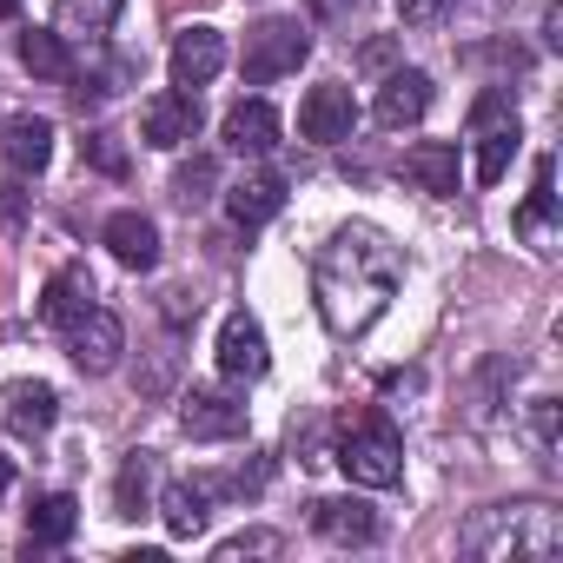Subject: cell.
<instances>
[{
  "instance_id": "1",
  "label": "cell",
  "mask_w": 563,
  "mask_h": 563,
  "mask_svg": "<svg viewBox=\"0 0 563 563\" xmlns=\"http://www.w3.org/2000/svg\"><path fill=\"white\" fill-rule=\"evenodd\" d=\"M398 278H405V252L378 225H365V219L339 225L312 265V299H319L325 332H339V339L372 332L385 319V306L398 299Z\"/></svg>"
},
{
  "instance_id": "2",
  "label": "cell",
  "mask_w": 563,
  "mask_h": 563,
  "mask_svg": "<svg viewBox=\"0 0 563 563\" xmlns=\"http://www.w3.org/2000/svg\"><path fill=\"white\" fill-rule=\"evenodd\" d=\"M563 550V517L550 504H490L464 530V556L477 563H543Z\"/></svg>"
},
{
  "instance_id": "3",
  "label": "cell",
  "mask_w": 563,
  "mask_h": 563,
  "mask_svg": "<svg viewBox=\"0 0 563 563\" xmlns=\"http://www.w3.org/2000/svg\"><path fill=\"white\" fill-rule=\"evenodd\" d=\"M332 464L352 484H365V490H391L405 477V438L391 431V418H352L339 451H332Z\"/></svg>"
},
{
  "instance_id": "4",
  "label": "cell",
  "mask_w": 563,
  "mask_h": 563,
  "mask_svg": "<svg viewBox=\"0 0 563 563\" xmlns=\"http://www.w3.org/2000/svg\"><path fill=\"white\" fill-rule=\"evenodd\" d=\"M471 140H477V186H497L504 173H510V159H517V140H523V120H517V107H510V93L504 87H490V93H477V107H471Z\"/></svg>"
},
{
  "instance_id": "5",
  "label": "cell",
  "mask_w": 563,
  "mask_h": 563,
  "mask_svg": "<svg viewBox=\"0 0 563 563\" xmlns=\"http://www.w3.org/2000/svg\"><path fill=\"white\" fill-rule=\"evenodd\" d=\"M306 54H312V41H306V27H299V21H258V27L245 34L239 74H245V87H272V80L299 74V60H306Z\"/></svg>"
},
{
  "instance_id": "6",
  "label": "cell",
  "mask_w": 563,
  "mask_h": 563,
  "mask_svg": "<svg viewBox=\"0 0 563 563\" xmlns=\"http://www.w3.org/2000/svg\"><path fill=\"white\" fill-rule=\"evenodd\" d=\"M120 352H126V325H120L107 306H87V312L67 325V358H74L87 378L113 372V365H120Z\"/></svg>"
},
{
  "instance_id": "7",
  "label": "cell",
  "mask_w": 563,
  "mask_h": 563,
  "mask_svg": "<svg viewBox=\"0 0 563 563\" xmlns=\"http://www.w3.org/2000/svg\"><path fill=\"white\" fill-rule=\"evenodd\" d=\"M179 424H186V438H199V444L239 438V431H245V398H239L232 385H192L186 405H179Z\"/></svg>"
},
{
  "instance_id": "8",
  "label": "cell",
  "mask_w": 563,
  "mask_h": 563,
  "mask_svg": "<svg viewBox=\"0 0 563 563\" xmlns=\"http://www.w3.org/2000/svg\"><path fill=\"white\" fill-rule=\"evenodd\" d=\"M352 126H358V100L345 80H325L299 100V133L312 146H339V140H352Z\"/></svg>"
},
{
  "instance_id": "9",
  "label": "cell",
  "mask_w": 563,
  "mask_h": 563,
  "mask_svg": "<svg viewBox=\"0 0 563 563\" xmlns=\"http://www.w3.org/2000/svg\"><path fill=\"white\" fill-rule=\"evenodd\" d=\"M140 140L159 146V153H179L186 140H199V93L173 87V93H153L140 107Z\"/></svg>"
},
{
  "instance_id": "10",
  "label": "cell",
  "mask_w": 563,
  "mask_h": 563,
  "mask_svg": "<svg viewBox=\"0 0 563 563\" xmlns=\"http://www.w3.org/2000/svg\"><path fill=\"white\" fill-rule=\"evenodd\" d=\"M54 418H60V391L54 385H41V378H14L8 391H0V424H8L14 438H47L54 431Z\"/></svg>"
},
{
  "instance_id": "11",
  "label": "cell",
  "mask_w": 563,
  "mask_h": 563,
  "mask_svg": "<svg viewBox=\"0 0 563 563\" xmlns=\"http://www.w3.org/2000/svg\"><path fill=\"white\" fill-rule=\"evenodd\" d=\"M265 365H272L265 325H258L252 312H232V319L219 325V372H225L232 385H252V378H265Z\"/></svg>"
},
{
  "instance_id": "12",
  "label": "cell",
  "mask_w": 563,
  "mask_h": 563,
  "mask_svg": "<svg viewBox=\"0 0 563 563\" xmlns=\"http://www.w3.org/2000/svg\"><path fill=\"white\" fill-rule=\"evenodd\" d=\"M47 159H54V126H47V120H34V113H14L8 126H0V166H8L14 179H34V173H47Z\"/></svg>"
},
{
  "instance_id": "13",
  "label": "cell",
  "mask_w": 563,
  "mask_h": 563,
  "mask_svg": "<svg viewBox=\"0 0 563 563\" xmlns=\"http://www.w3.org/2000/svg\"><path fill=\"white\" fill-rule=\"evenodd\" d=\"M219 67H225V34H219V27H186V34L173 41V87L199 93V87L219 80Z\"/></svg>"
},
{
  "instance_id": "14",
  "label": "cell",
  "mask_w": 563,
  "mask_h": 563,
  "mask_svg": "<svg viewBox=\"0 0 563 563\" xmlns=\"http://www.w3.org/2000/svg\"><path fill=\"white\" fill-rule=\"evenodd\" d=\"M431 113V80L418 74V67H405V74H391L385 87H378V107H372V120L385 126V133H405V126H418Z\"/></svg>"
},
{
  "instance_id": "15",
  "label": "cell",
  "mask_w": 563,
  "mask_h": 563,
  "mask_svg": "<svg viewBox=\"0 0 563 563\" xmlns=\"http://www.w3.org/2000/svg\"><path fill=\"white\" fill-rule=\"evenodd\" d=\"M93 299H100L93 272H87V265H60V272L47 278V286H41V319H47L54 332H67V325H74Z\"/></svg>"
},
{
  "instance_id": "16",
  "label": "cell",
  "mask_w": 563,
  "mask_h": 563,
  "mask_svg": "<svg viewBox=\"0 0 563 563\" xmlns=\"http://www.w3.org/2000/svg\"><path fill=\"white\" fill-rule=\"evenodd\" d=\"M212 497H219L212 477H179V484H166V490H159L166 530H173V537H199V530L212 523Z\"/></svg>"
},
{
  "instance_id": "17",
  "label": "cell",
  "mask_w": 563,
  "mask_h": 563,
  "mask_svg": "<svg viewBox=\"0 0 563 563\" xmlns=\"http://www.w3.org/2000/svg\"><path fill=\"white\" fill-rule=\"evenodd\" d=\"M225 212H232V225H265V219H278L286 212V179L278 173H245V179H232L225 186Z\"/></svg>"
},
{
  "instance_id": "18",
  "label": "cell",
  "mask_w": 563,
  "mask_h": 563,
  "mask_svg": "<svg viewBox=\"0 0 563 563\" xmlns=\"http://www.w3.org/2000/svg\"><path fill=\"white\" fill-rule=\"evenodd\" d=\"M219 140H225V146H232L239 159H265V153L278 146V113H272L265 100H239V107L225 113Z\"/></svg>"
},
{
  "instance_id": "19",
  "label": "cell",
  "mask_w": 563,
  "mask_h": 563,
  "mask_svg": "<svg viewBox=\"0 0 563 563\" xmlns=\"http://www.w3.org/2000/svg\"><path fill=\"white\" fill-rule=\"evenodd\" d=\"M100 239H107V252H113L126 272H153V265H159V225H153L146 212H113Z\"/></svg>"
},
{
  "instance_id": "20",
  "label": "cell",
  "mask_w": 563,
  "mask_h": 563,
  "mask_svg": "<svg viewBox=\"0 0 563 563\" xmlns=\"http://www.w3.org/2000/svg\"><path fill=\"white\" fill-rule=\"evenodd\" d=\"M405 179H411L418 192H431V199H451V192H457V146H451V140H418V146L405 153Z\"/></svg>"
},
{
  "instance_id": "21",
  "label": "cell",
  "mask_w": 563,
  "mask_h": 563,
  "mask_svg": "<svg viewBox=\"0 0 563 563\" xmlns=\"http://www.w3.org/2000/svg\"><path fill=\"white\" fill-rule=\"evenodd\" d=\"M312 523L325 543H372L378 537V510L365 497H325V504H312Z\"/></svg>"
},
{
  "instance_id": "22",
  "label": "cell",
  "mask_w": 563,
  "mask_h": 563,
  "mask_svg": "<svg viewBox=\"0 0 563 563\" xmlns=\"http://www.w3.org/2000/svg\"><path fill=\"white\" fill-rule=\"evenodd\" d=\"M80 530V504L67 497V490H47L34 510H27V543H41V550H54V543H67Z\"/></svg>"
},
{
  "instance_id": "23",
  "label": "cell",
  "mask_w": 563,
  "mask_h": 563,
  "mask_svg": "<svg viewBox=\"0 0 563 563\" xmlns=\"http://www.w3.org/2000/svg\"><path fill=\"white\" fill-rule=\"evenodd\" d=\"M21 67L34 74V80H74V54L60 47V34H41V27H27L21 34Z\"/></svg>"
},
{
  "instance_id": "24",
  "label": "cell",
  "mask_w": 563,
  "mask_h": 563,
  "mask_svg": "<svg viewBox=\"0 0 563 563\" xmlns=\"http://www.w3.org/2000/svg\"><path fill=\"white\" fill-rule=\"evenodd\" d=\"M550 212H556V192H550V159H537V186H530V199H523V212H517V232L543 252V239H550Z\"/></svg>"
},
{
  "instance_id": "25",
  "label": "cell",
  "mask_w": 563,
  "mask_h": 563,
  "mask_svg": "<svg viewBox=\"0 0 563 563\" xmlns=\"http://www.w3.org/2000/svg\"><path fill=\"white\" fill-rule=\"evenodd\" d=\"M120 8H126V0H54V21L67 34H107L120 21Z\"/></svg>"
},
{
  "instance_id": "26",
  "label": "cell",
  "mask_w": 563,
  "mask_h": 563,
  "mask_svg": "<svg viewBox=\"0 0 563 563\" xmlns=\"http://www.w3.org/2000/svg\"><path fill=\"white\" fill-rule=\"evenodd\" d=\"M146 484H153V457H146V451H133V457H126V471H120V484H113L120 517H140V510H146Z\"/></svg>"
},
{
  "instance_id": "27",
  "label": "cell",
  "mask_w": 563,
  "mask_h": 563,
  "mask_svg": "<svg viewBox=\"0 0 563 563\" xmlns=\"http://www.w3.org/2000/svg\"><path fill=\"white\" fill-rule=\"evenodd\" d=\"M286 550V537L278 530H239V537H225L219 543V563H245V556H278Z\"/></svg>"
},
{
  "instance_id": "28",
  "label": "cell",
  "mask_w": 563,
  "mask_h": 563,
  "mask_svg": "<svg viewBox=\"0 0 563 563\" xmlns=\"http://www.w3.org/2000/svg\"><path fill=\"white\" fill-rule=\"evenodd\" d=\"M451 14H457V0H398V21L405 27H438Z\"/></svg>"
},
{
  "instance_id": "29",
  "label": "cell",
  "mask_w": 563,
  "mask_h": 563,
  "mask_svg": "<svg viewBox=\"0 0 563 563\" xmlns=\"http://www.w3.org/2000/svg\"><path fill=\"white\" fill-rule=\"evenodd\" d=\"M530 444H537L543 457L556 451V405H550V398H537V405H530Z\"/></svg>"
},
{
  "instance_id": "30",
  "label": "cell",
  "mask_w": 563,
  "mask_h": 563,
  "mask_svg": "<svg viewBox=\"0 0 563 563\" xmlns=\"http://www.w3.org/2000/svg\"><path fill=\"white\" fill-rule=\"evenodd\" d=\"M87 159H93L100 173H126V153L113 146V133H93V140H87Z\"/></svg>"
},
{
  "instance_id": "31",
  "label": "cell",
  "mask_w": 563,
  "mask_h": 563,
  "mask_svg": "<svg viewBox=\"0 0 563 563\" xmlns=\"http://www.w3.org/2000/svg\"><path fill=\"white\" fill-rule=\"evenodd\" d=\"M199 186H212V159H192V166H186V173H179V179H173V192H179V199H186V206H192V199H206V192H199Z\"/></svg>"
},
{
  "instance_id": "32",
  "label": "cell",
  "mask_w": 563,
  "mask_h": 563,
  "mask_svg": "<svg viewBox=\"0 0 563 563\" xmlns=\"http://www.w3.org/2000/svg\"><path fill=\"white\" fill-rule=\"evenodd\" d=\"M391 54H398V47H391V41H372V47H365V54H358V60H365V67H372V74H378V67H391Z\"/></svg>"
},
{
  "instance_id": "33",
  "label": "cell",
  "mask_w": 563,
  "mask_h": 563,
  "mask_svg": "<svg viewBox=\"0 0 563 563\" xmlns=\"http://www.w3.org/2000/svg\"><path fill=\"white\" fill-rule=\"evenodd\" d=\"M543 34H550V47H563V8H550V14H543Z\"/></svg>"
},
{
  "instance_id": "34",
  "label": "cell",
  "mask_w": 563,
  "mask_h": 563,
  "mask_svg": "<svg viewBox=\"0 0 563 563\" xmlns=\"http://www.w3.org/2000/svg\"><path fill=\"white\" fill-rule=\"evenodd\" d=\"M8 490H14V464L0 457V504H8Z\"/></svg>"
},
{
  "instance_id": "35",
  "label": "cell",
  "mask_w": 563,
  "mask_h": 563,
  "mask_svg": "<svg viewBox=\"0 0 563 563\" xmlns=\"http://www.w3.org/2000/svg\"><path fill=\"white\" fill-rule=\"evenodd\" d=\"M312 8H319V14H339V8H345V0H312Z\"/></svg>"
},
{
  "instance_id": "36",
  "label": "cell",
  "mask_w": 563,
  "mask_h": 563,
  "mask_svg": "<svg viewBox=\"0 0 563 563\" xmlns=\"http://www.w3.org/2000/svg\"><path fill=\"white\" fill-rule=\"evenodd\" d=\"M0 14H14V0H0Z\"/></svg>"
}]
</instances>
